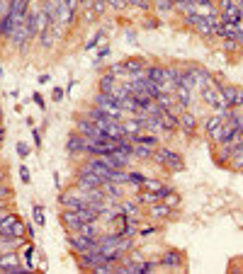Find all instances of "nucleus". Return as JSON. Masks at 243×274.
<instances>
[{"mask_svg": "<svg viewBox=\"0 0 243 274\" xmlns=\"http://www.w3.org/2000/svg\"><path fill=\"white\" fill-rule=\"evenodd\" d=\"M151 160L156 162L158 168L168 170V172H182V170H185V158H182V153H178V150H173V148H168V146H163V144L153 150V158H151Z\"/></svg>", "mask_w": 243, "mask_h": 274, "instance_id": "obj_1", "label": "nucleus"}, {"mask_svg": "<svg viewBox=\"0 0 243 274\" xmlns=\"http://www.w3.org/2000/svg\"><path fill=\"white\" fill-rule=\"evenodd\" d=\"M158 270L165 272H187V262H185V252L180 248H165L158 258Z\"/></svg>", "mask_w": 243, "mask_h": 274, "instance_id": "obj_2", "label": "nucleus"}, {"mask_svg": "<svg viewBox=\"0 0 243 274\" xmlns=\"http://www.w3.org/2000/svg\"><path fill=\"white\" fill-rule=\"evenodd\" d=\"M85 144H88V136H83L81 131H71L68 134V138H66V153L71 156V158H76V160H85V158H90L88 156V150H85Z\"/></svg>", "mask_w": 243, "mask_h": 274, "instance_id": "obj_3", "label": "nucleus"}, {"mask_svg": "<svg viewBox=\"0 0 243 274\" xmlns=\"http://www.w3.org/2000/svg\"><path fill=\"white\" fill-rule=\"evenodd\" d=\"M146 218L148 221H156V224H168V221L178 218V211L170 209L165 202H156V204L146 206Z\"/></svg>", "mask_w": 243, "mask_h": 274, "instance_id": "obj_4", "label": "nucleus"}, {"mask_svg": "<svg viewBox=\"0 0 243 274\" xmlns=\"http://www.w3.org/2000/svg\"><path fill=\"white\" fill-rule=\"evenodd\" d=\"M219 92H221L224 102H226L231 110H243V88H241V85L224 82V85L219 88Z\"/></svg>", "mask_w": 243, "mask_h": 274, "instance_id": "obj_5", "label": "nucleus"}, {"mask_svg": "<svg viewBox=\"0 0 243 274\" xmlns=\"http://www.w3.org/2000/svg\"><path fill=\"white\" fill-rule=\"evenodd\" d=\"M66 242H68V250H71L73 255L88 252V250H93L97 245L95 238H88V236H83V233H66Z\"/></svg>", "mask_w": 243, "mask_h": 274, "instance_id": "obj_6", "label": "nucleus"}, {"mask_svg": "<svg viewBox=\"0 0 243 274\" xmlns=\"http://www.w3.org/2000/svg\"><path fill=\"white\" fill-rule=\"evenodd\" d=\"M190 76H192V80H194V85H197V90H202V88H207L211 82V73L209 68H204V66H199V64H185L182 66Z\"/></svg>", "mask_w": 243, "mask_h": 274, "instance_id": "obj_7", "label": "nucleus"}, {"mask_svg": "<svg viewBox=\"0 0 243 274\" xmlns=\"http://www.w3.org/2000/svg\"><path fill=\"white\" fill-rule=\"evenodd\" d=\"M197 129H199V119H197V114H192L190 110H185V112L180 114L178 134L187 136V138H194V136H197Z\"/></svg>", "mask_w": 243, "mask_h": 274, "instance_id": "obj_8", "label": "nucleus"}, {"mask_svg": "<svg viewBox=\"0 0 243 274\" xmlns=\"http://www.w3.org/2000/svg\"><path fill=\"white\" fill-rule=\"evenodd\" d=\"M73 184H78L81 190H97V187H102V180L93 175V172H88V170H83V168H76Z\"/></svg>", "mask_w": 243, "mask_h": 274, "instance_id": "obj_9", "label": "nucleus"}, {"mask_svg": "<svg viewBox=\"0 0 243 274\" xmlns=\"http://www.w3.org/2000/svg\"><path fill=\"white\" fill-rule=\"evenodd\" d=\"M59 221H61V226L66 228V233H76V230L83 226V218L78 216V211H73V209H61Z\"/></svg>", "mask_w": 243, "mask_h": 274, "instance_id": "obj_10", "label": "nucleus"}, {"mask_svg": "<svg viewBox=\"0 0 243 274\" xmlns=\"http://www.w3.org/2000/svg\"><path fill=\"white\" fill-rule=\"evenodd\" d=\"M199 95H202V104H207V107H211V110H216V107L224 102V97H221L219 88H216L214 82H209L207 88H202Z\"/></svg>", "mask_w": 243, "mask_h": 274, "instance_id": "obj_11", "label": "nucleus"}, {"mask_svg": "<svg viewBox=\"0 0 243 274\" xmlns=\"http://www.w3.org/2000/svg\"><path fill=\"white\" fill-rule=\"evenodd\" d=\"M102 192H105V196H107L110 202H122V199L127 196V184L107 180V182H102Z\"/></svg>", "mask_w": 243, "mask_h": 274, "instance_id": "obj_12", "label": "nucleus"}, {"mask_svg": "<svg viewBox=\"0 0 243 274\" xmlns=\"http://www.w3.org/2000/svg\"><path fill=\"white\" fill-rule=\"evenodd\" d=\"M131 144H144V146H151V148H158L161 146V136L158 134H148V131H139L136 136H129Z\"/></svg>", "mask_w": 243, "mask_h": 274, "instance_id": "obj_13", "label": "nucleus"}, {"mask_svg": "<svg viewBox=\"0 0 243 274\" xmlns=\"http://www.w3.org/2000/svg\"><path fill=\"white\" fill-rule=\"evenodd\" d=\"M153 150L151 146H144V144H131V158L134 160H141V162H148L153 158Z\"/></svg>", "mask_w": 243, "mask_h": 274, "instance_id": "obj_14", "label": "nucleus"}, {"mask_svg": "<svg viewBox=\"0 0 243 274\" xmlns=\"http://www.w3.org/2000/svg\"><path fill=\"white\" fill-rule=\"evenodd\" d=\"M163 233V224H156V221H151V224H141L139 226V236L136 238H141V240H148V238H153V236H158Z\"/></svg>", "mask_w": 243, "mask_h": 274, "instance_id": "obj_15", "label": "nucleus"}, {"mask_svg": "<svg viewBox=\"0 0 243 274\" xmlns=\"http://www.w3.org/2000/svg\"><path fill=\"white\" fill-rule=\"evenodd\" d=\"M20 255H22V258H25V267H27V272H34V270H37V264H34V242L30 240V238H27V240H25V245H22V248H20Z\"/></svg>", "mask_w": 243, "mask_h": 274, "instance_id": "obj_16", "label": "nucleus"}, {"mask_svg": "<svg viewBox=\"0 0 243 274\" xmlns=\"http://www.w3.org/2000/svg\"><path fill=\"white\" fill-rule=\"evenodd\" d=\"M146 78L153 82H158L163 88V82H165V66L161 64H148V68H146Z\"/></svg>", "mask_w": 243, "mask_h": 274, "instance_id": "obj_17", "label": "nucleus"}, {"mask_svg": "<svg viewBox=\"0 0 243 274\" xmlns=\"http://www.w3.org/2000/svg\"><path fill=\"white\" fill-rule=\"evenodd\" d=\"M148 58H144V56H131V58H127L124 61V66H127V70L129 73H141V70H146L148 68Z\"/></svg>", "mask_w": 243, "mask_h": 274, "instance_id": "obj_18", "label": "nucleus"}, {"mask_svg": "<svg viewBox=\"0 0 243 274\" xmlns=\"http://www.w3.org/2000/svg\"><path fill=\"white\" fill-rule=\"evenodd\" d=\"M175 8H173V0H153V15L165 17V15H173Z\"/></svg>", "mask_w": 243, "mask_h": 274, "instance_id": "obj_19", "label": "nucleus"}, {"mask_svg": "<svg viewBox=\"0 0 243 274\" xmlns=\"http://www.w3.org/2000/svg\"><path fill=\"white\" fill-rule=\"evenodd\" d=\"M105 73H110L112 78H117V80H124L127 76H129V70H127V66H124V61H117V64H110L107 68H105Z\"/></svg>", "mask_w": 243, "mask_h": 274, "instance_id": "obj_20", "label": "nucleus"}, {"mask_svg": "<svg viewBox=\"0 0 243 274\" xmlns=\"http://www.w3.org/2000/svg\"><path fill=\"white\" fill-rule=\"evenodd\" d=\"M117 78H112V76H110V73H102V76H100V78H97V90H100V92H107V95H110V92H112L114 90V85H117Z\"/></svg>", "mask_w": 243, "mask_h": 274, "instance_id": "obj_21", "label": "nucleus"}, {"mask_svg": "<svg viewBox=\"0 0 243 274\" xmlns=\"http://www.w3.org/2000/svg\"><path fill=\"white\" fill-rule=\"evenodd\" d=\"M37 44H39V48H44V51H51L54 44H56V39H54L51 30H42V32L37 34Z\"/></svg>", "mask_w": 243, "mask_h": 274, "instance_id": "obj_22", "label": "nucleus"}, {"mask_svg": "<svg viewBox=\"0 0 243 274\" xmlns=\"http://www.w3.org/2000/svg\"><path fill=\"white\" fill-rule=\"evenodd\" d=\"M228 170H238V172H243V146H236V148L231 150Z\"/></svg>", "mask_w": 243, "mask_h": 274, "instance_id": "obj_23", "label": "nucleus"}, {"mask_svg": "<svg viewBox=\"0 0 243 274\" xmlns=\"http://www.w3.org/2000/svg\"><path fill=\"white\" fill-rule=\"evenodd\" d=\"M221 51L226 54V56H238V51H241V44L236 42V39H221Z\"/></svg>", "mask_w": 243, "mask_h": 274, "instance_id": "obj_24", "label": "nucleus"}, {"mask_svg": "<svg viewBox=\"0 0 243 274\" xmlns=\"http://www.w3.org/2000/svg\"><path fill=\"white\" fill-rule=\"evenodd\" d=\"M158 272V260H141L139 262V274H153Z\"/></svg>", "mask_w": 243, "mask_h": 274, "instance_id": "obj_25", "label": "nucleus"}, {"mask_svg": "<svg viewBox=\"0 0 243 274\" xmlns=\"http://www.w3.org/2000/svg\"><path fill=\"white\" fill-rule=\"evenodd\" d=\"M178 85H182V88H187L190 92H194V90H197V85H194L192 76H190V73H187V70H185L182 66H180V80H178Z\"/></svg>", "mask_w": 243, "mask_h": 274, "instance_id": "obj_26", "label": "nucleus"}, {"mask_svg": "<svg viewBox=\"0 0 243 274\" xmlns=\"http://www.w3.org/2000/svg\"><path fill=\"white\" fill-rule=\"evenodd\" d=\"M163 182H165L163 178H151V175H148V178L144 180V184H141V190H148V192H158V190L163 187Z\"/></svg>", "mask_w": 243, "mask_h": 274, "instance_id": "obj_27", "label": "nucleus"}, {"mask_svg": "<svg viewBox=\"0 0 243 274\" xmlns=\"http://www.w3.org/2000/svg\"><path fill=\"white\" fill-rule=\"evenodd\" d=\"M105 36H107V32H105V30H97V32L93 34V36H90V39H88L85 44H83V48H85V51H90V48L100 46V42H102Z\"/></svg>", "mask_w": 243, "mask_h": 274, "instance_id": "obj_28", "label": "nucleus"}, {"mask_svg": "<svg viewBox=\"0 0 243 274\" xmlns=\"http://www.w3.org/2000/svg\"><path fill=\"white\" fill-rule=\"evenodd\" d=\"M32 218L37 226H47V214H44V206H42V204H34L32 206Z\"/></svg>", "mask_w": 243, "mask_h": 274, "instance_id": "obj_29", "label": "nucleus"}, {"mask_svg": "<svg viewBox=\"0 0 243 274\" xmlns=\"http://www.w3.org/2000/svg\"><path fill=\"white\" fill-rule=\"evenodd\" d=\"M122 124H124V131H127L129 136H136L139 131H144V129H141V124H139V122H136L134 116H127V119H124Z\"/></svg>", "mask_w": 243, "mask_h": 274, "instance_id": "obj_30", "label": "nucleus"}, {"mask_svg": "<svg viewBox=\"0 0 243 274\" xmlns=\"http://www.w3.org/2000/svg\"><path fill=\"white\" fill-rule=\"evenodd\" d=\"M165 80H170V82H175V85H178V80H180V66L178 64H168V66H165Z\"/></svg>", "mask_w": 243, "mask_h": 274, "instance_id": "obj_31", "label": "nucleus"}, {"mask_svg": "<svg viewBox=\"0 0 243 274\" xmlns=\"http://www.w3.org/2000/svg\"><path fill=\"white\" fill-rule=\"evenodd\" d=\"M141 27H144V30H158V27H161V17L158 15H146V20L141 22Z\"/></svg>", "mask_w": 243, "mask_h": 274, "instance_id": "obj_32", "label": "nucleus"}, {"mask_svg": "<svg viewBox=\"0 0 243 274\" xmlns=\"http://www.w3.org/2000/svg\"><path fill=\"white\" fill-rule=\"evenodd\" d=\"M15 150H17V156H20L22 160H27V158L32 156V148L25 144V141H17V144H15Z\"/></svg>", "mask_w": 243, "mask_h": 274, "instance_id": "obj_33", "label": "nucleus"}, {"mask_svg": "<svg viewBox=\"0 0 243 274\" xmlns=\"http://www.w3.org/2000/svg\"><path fill=\"white\" fill-rule=\"evenodd\" d=\"M110 56V44H102V46H97V56H95V68L102 66V61Z\"/></svg>", "mask_w": 243, "mask_h": 274, "instance_id": "obj_34", "label": "nucleus"}, {"mask_svg": "<svg viewBox=\"0 0 243 274\" xmlns=\"http://www.w3.org/2000/svg\"><path fill=\"white\" fill-rule=\"evenodd\" d=\"M107 10H110V5L105 0H93V15L95 17H102Z\"/></svg>", "mask_w": 243, "mask_h": 274, "instance_id": "obj_35", "label": "nucleus"}, {"mask_svg": "<svg viewBox=\"0 0 243 274\" xmlns=\"http://www.w3.org/2000/svg\"><path fill=\"white\" fill-rule=\"evenodd\" d=\"M163 202H165L170 209H178V206H180V194H178V190H173L170 194H165V199H163Z\"/></svg>", "mask_w": 243, "mask_h": 274, "instance_id": "obj_36", "label": "nucleus"}, {"mask_svg": "<svg viewBox=\"0 0 243 274\" xmlns=\"http://www.w3.org/2000/svg\"><path fill=\"white\" fill-rule=\"evenodd\" d=\"M107 5H110V10H114V12H122V10L129 8L127 0H107Z\"/></svg>", "mask_w": 243, "mask_h": 274, "instance_id": "obj_37", "label": "nucleus"}, {"mask_svg": "<svg viewBox=\"0 0 243 274\" xmlns=\"http://www.w3.org/2000/svg\"><path fill=\"white\" fill-rule=\"evenodd\" d=\"M17 175H20V182H22V184H30V182H32V175H30V170H27V165H20V170H17Z\"/></svg>", "mask_w": 243, "mask_h": 274, "instance_id": "obj_38", "label": "nucleus"}, {"mask_svg": "<svg viewBox=\"0 0 243 274\" xmlns=\"http://www.w3.org/2000/svg\"><path fill=\"white\" fill-rule=\"evenodd\" d=\"M13 187L8 182H0V199H13Z\"/></svg>", "mask_w": 243, "mask_h": 274, "instance_id": "obj_39", "label": "nucleus"}, {"mask_svg": "<svg viewBox=\"0 0 243 274\" xmlns=\"http://www.w3.org/2000/svg\"><path fill=\"white\" fill-rule=\"evenodd\" d=\"M32 102L39 107V110H42V112H47V102H44V97L39 95V92H34V95H32Z\"/></svg>", "mask_w": 243, "mask_h": 274, "instance_id": "obj_40", "label": "nucleus"}, {"mask_svg": "<svg viewBox=\"0 0 243 274\" xmlns=\"http://www.w3.org/2000/svg\"><path fill=\"white\" fill-rule=\"evenodd\" d=\"M64 97H66V90H64V88H54V92H51V100H54V102H61Z\"/></svg>", "mask_w": 243, "mask_h": 274, "instance_id": "obj_41", "label": "nucleus"}, {"mask_svg": "<svg viewBox=\"0 0 243 274\" xmlns=\"http://www.w3.org/2000/svg\"><path fill=\"white\" fill-rule=\"evenodd\" d=\"M32 138H34V146H37V148H42V131L32 129Z\"/></svg>", "mask_w": 243, "mask_h": 274, "instance_id": "obj_42", "label": "nucleus"}, {"mask_svg": "<svg viewBox=\"0 0 243 274\" xmlns=\"http://www.w3.org/2000/svg\"><path fill=\"white\" fill-rule=\"evenodd\" d=\"M25 236H27L30 240H34V236H37V233H34V224H25Z\"/></svg>", "mask_w": 243, "mask_h": 274, "instance_id": "obj_43", "label": "nucleus"}, {"mask_svg": "<svg viewBox=\"0 0 243 274\" xmlns=\"http://www.w3.org/2000/svg\"><path fill=\"white\" fill-rule=\"evenodd\" d=\"M37 82H39V85H47V82H51V76H49V73H42V76L37 78Z\"/></svg>", "mask_w": 243, "mask_h": 274, "instance_id": "obj_44", "label": "nucleus"}, {"mask_svg": "<svg viewBox=\"0 0 243 274\" xmlns=\"http://www.w3.org/2000/svg\"><path fill=\"white\" fill-rule=\"evenodd\" d=\"M0 209H13V199H0Z\"/></svg>", "mask_w": 243, "mask_h": 274, "instance_id": "obj_45", "label": "nucleus"}, {"mask_svg": "<svg viewBox=\"0 0 243 274\" xmlns=\"http://www.w3.org/2000/svg\"><path fill=\"white\" fill-rule=\"evenodd\" d=\"M54 184H56V190L61 192V178H59V172H54Z\"/></svg>", "mask_w": 243, "mask_h": 274, "instance_id": "obj_46", "label": "nucleus"}, {"mask_svg": "<svg viewBox=\"0 0 243 274\" xmlns=\"http://www.w3.org/2000/svg\"><path fill=\"white\" fill-rule=\"evenodd\" d=\"M127 39L134 44V42H136V32H134V30H129V32H127Z\"/></svg>", "mask_w": 243, "mask_h": 274, "instance_id": "obj_47", "label": "nucleus"}, {"mask_svg": "<svg viewBox=\"0 0 243 274\" xmlns=\"http://www.w3.org/2000/svg\"><path fill=\"white\" fill-rule=\"evenodd\" d=\"M3 76H5V68H3V66H0V78H3Z\"/></svg>", "mask_w": 243, "mask_h": 274, "instance_id": "obj_48", "label": "nucleus"}, {"mask_svg": "<svg viewBox=\"0 0 243 274\" xmlns=\"http://www.w3.org/2000/svg\"><path fill=\"white\" fill-rule=\"evenodd\" d=\"M238 54H241V64H243V48H241V51H238Z\"/></svg>", "mask_w": 243, "mask_h": 274, "instance_id": "obj_49", "label": "nucleus"}, {"mask_svg": "<svg viewBox=\"0 0 243 274\" xmlns=\"http://www.w3.org/2000/svg\"><path fill=\"white\" fill-rule=\"evenodd\" d=\"M105 2H107V0H105Z\"/></svg>", "mask_w": 243, "mask_h": 274, "instance_id": "obj_50", "label": "nucleus"}]
</instances>
